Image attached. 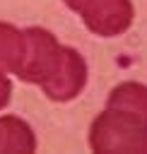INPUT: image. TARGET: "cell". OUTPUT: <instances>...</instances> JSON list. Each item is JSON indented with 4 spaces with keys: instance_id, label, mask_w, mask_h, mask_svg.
Returning a JSON list of instances; mask_svg holds the SVG:
<instances>
[{
    "instance_id": "52a82bcc",
    "label": "cell",
    "mask_w": 147,
    "mask_h": 154,
    "mask_svg": "<svg viewBox=\"0 0 147 154\" xmlns=\"http://www.w3.org/2000/svg\"><path fill=\"white\" fill-rule=\"evenodd\" d=\"M22 55H24V31L17 29L14 24L0 22V70L14 75Z\"/></svg>"
},
{
    "instance_id": "7a4b0ae2",
    "label": "cell",
    "mask_w": 147,
    "mask_h": 154,
    "mask_svg": "<svg viewBox=\"0 0 147 154\" xmlns=\"http://www.w3.org/2000/svg\"><path fill=\"white\" fill-rule=\"evenodd\" d=\"M58 58H60L58 38L43 26H29L24 29V55L14 75L29 84H43L53 75Z\"/></svg>"
},
{
    "instance_id": "9c48e42d",
    "label": "cell",
    "mask_w": 147,
    "mask_h": 154,
    "mask_svg": "<svg viewBox=\"0 0 147 154\" xmlns=\"http://www.w3.org/2000/svg\"><path fill=\"white\" fill-rule=\"evenodd\" d=\"M63 2H65L70 10H75V12H77V10H80V5H82L84 0H63Z\"/></svg>"
},
{
    "instance_id": "8992f818",
    "label": "cell",
    "mask_w": 147,
    "mask_h": 154,
    "mask_svg": "<svg viewBox=\"0 0 147 154\" xmlns=\"http://www.w3.org/2000/svg\"><path fill=\"white\" fill-rule=\"evenodd\" d=\"M36 137L17 116H0V152H34Z\"/></svg>"
},
{
    "instance_id": "6da1fadb",
    "label": "cell",
    "mask_w": 147,
    "mask_h": 154,
    "mask_svg": "<svg viewBox=\"0 0 147 154\" xmlns=\"http://www.w3.org/2000/svg\"><path fill=\"white\" fill-rule=\"evenodd\" d=\"M89 147L99 154H113V152H130V154H147V123L108 108L101 111L89 128Z\"/></svg>"
},
{
    "instance_id": "277c9868",
    "label": "cell",
    "mask_w": 147,
    "mask_h": 154,
    "mask_svg": "<svg viewBox=\"0 0 147 154\" xmlns=\"http://www.w3.org/2000/svg\"><path fill=\"white\" fill-rule=\"evenodd\" d=\"M87 84V63L84 58L80 55L77 48L72 46H60V58H58V65L53 70V75L39 84L43 89V94L51 99V101H72Z\"/></svg>"
},
{
    "instance_id": "ba28073f",
    "label": "cell",
    "mask_w": 147,
    "mask_h": 154,
    "mask_svg": "<svg viewBox=\"0 0 147 154\" xmlns=\"http://www.w3.org/2000/svg\"><path fill=\"white\" fill-rule=\"evenodd\" d=\"M10 99H12V84H10L7 75L0 70V111L10 103Z\"/></svg>"
},
{
    "instance_id": "3957f363",
    "label": "cell",
    "mask_w": 147,
    "mask_h": 154,
    "mask_svg": "<svg viewBox=\"0 0 147 154\" xmlns=\"http://www.w3.org/2000/svg\"><path fill=\"white\" fill-rule=\"evenodd\" d=\"M77 12L82 17V24L92 34L104 38L120 36L135 19V7L130 0H84Z\"/></svg>"
},
{
    "instance_id": "5b68a950",
    "label": "cell",
    "mask_w": 147,
    "mask_h": 154,
    "mask_svg": "<svg viewBox=\"0 0 147 154\" xmlns=\"http://www.w3.org/2000/svg\"><path fill=\"white\" fill-rule=\"evenodd\" d=\"M108 108L130 113L147 123V87L140 82H120L108 94Z\"/></svg>"
}]
</instances>
